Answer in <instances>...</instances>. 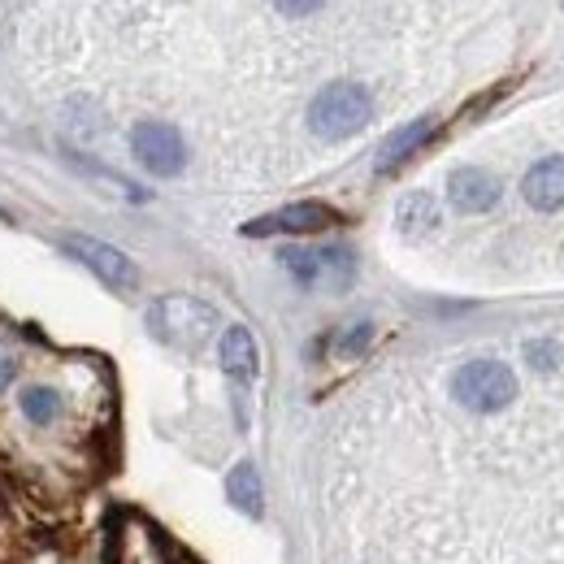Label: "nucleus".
<instances>
[{"label":"nucleus","mask_w":564,"mask_h":564,"mask_svg":"<svg viewBox=\"0 0 564 564\" xmlns=\"http://www.w3.org/2000/svg\"><path fill=\"white\" fill-rule=\"evenodd\" d=\"M148 330L170 348H192L196 352L217 330V313H213V304L196 300V295H165L148 308Z\"/></svg>","instance_id":"nucleus-1"},{"label":"nucleus","mask_w":564,"mask_h":564,"mask_svg":"<svg viewBox=\"0 0 564 564\" xmlns=\"http://www.w3.org/2000/svg\"><path fill=\"white\" fill-rule=\"evenodd\" d=\"M369 118H373V100L360 83H330L308 105V127L317 140H348L369 127Z\"/></svg>","instance_id":"nucleus-2"},{"label":"nucleus","mask_w":564,"mask_h":564,"mask_svg":"<svg viewBox=\"0 0 564 564\" xmlns=\"http://www.w3.org/2000/svg\"><path fill=\"white\" fill-rule=\"evenodd\" d=\"M452 395L474 413H499L517 400V373L503 360H469L452 378Z\"/></svg>","instance_id":"nucleus-3"},{"label":"nucleus","mask_w":564,"mask_h":564,"mask_svg":"<svg viewBox=\"0 0 564 564\" xmlns=\"http://www.w3.org/2000/svg\"><path fill=\"white\" fill-rule=\"evenodd\" d=\"M131 152L148 174L156 178H174L183 165H187V148H183V135L165 122H140L131 131Z\"/></svg>","instance_id":"nucleus-4"},{"label":"nucleus","mask_w":564,"mask_h":564,"mask_svg":"<svg viewBox=\"0 0 564 564\" xmlns=\"http://www.w3.org/2000/svg\"><path fill=\"white\" fill-rule=\"evenodd\" d=\"M62 248L70 252L78 265H87L96 279L118 286V291H131V286L140 282V270H135V261H131L127 252H118V248H109V243H100V239H91V235H66Z\"/></svg>","instance_id":"nucleus-5"},{"label":"nucleus","mask_w":564,"mask_h":564,"mask_svg":"<svg viewBox=\"0 0 564 564\" xmlns=\"http://www.w3.org/2000/svg\"><path fill=\"white\" fill-rule=\"evenodd\" d=\"M335 221H339V213L330 209V205L300 200V205H286V209L265 213V217L248 221L243 235H248V239H265V235H313V230H326V226H335Z\"/></svg>","instance_id":"nucleus-6"},{"label":"nucleus","mask_w":564,"mask_h":564,"mask_svg":"<svg viewBox=\"0 0 564 564\" xmlns=\"http://www.w3.org/2000/svg\"><path fill=\"white\" fill-rule=\"evenodd\" d=\"M282 265L286 274L304 286H317V282H330V286H344L352 279V257L344 248H322V252H308V248H286L282 252Z\"/></svg>","instance_id":"nucleus-7"},{"label":"nucleus","mask_w":564,"mask_h":564,"mask_svg":"<svg viewBox=\"0 0 564 564\" xmlns=\"http://www.w3.org/2000/svg\"><path fill=\"white\" fill-rule=\"evenodd\" d=\"M447 200L460 213H487L499 200V183H495V174H487V170L465 165V170H456L447 178Z\"/></svg>","instance_id":"nucleus-8"},{"label":"nucleus","mask_w":564,"mask_h":564,"mask_svg":"<svg viewBox=\"0 0 564 564\" xmlns=\"http://www.w3.org/2000/svg\"><path fill=\"white\" fill-rule=\"evenodd\" d=\"M521 192H525V200H530L534 209H543V213L561 209L564 205V156L539 161V165L525 174Z\"/></svg>","instance_id":"nucleus-9"},{"label":"nucleus","mask_w":564,"mask_h":564,"mask_svg":"<svg viewBox=\"0 0 564 564\" xmlns=\"http://www.w3.org/2000/svg\"><path fill=\"white\" fill-rule=\"evenodd\" d=\"M221 369L235 378V382H252L257 378V344L243 326H230L221 335Z\"/></svg>","instance_id":"nucleus-10"},{"label":"nucleus","mask_w":564,"mask_h":564,"mask_svg":"<svg viewBox=\"0 0 564 564\" xmlns=\"http://www.w3.org/2000/svg\"><path fill=\"white\" fill-rule=\"evenodd\" d=\"M226 495H230V503H235L243 517H252V521L265 512L261 474H257V465H252V460H243V465H235V469H230V478H226Z\"/></svg>","instance_id":"nucleus-11"},{"label":"nucleus","mask_w":564,"mask_h":564,"mask_svg":"<svg viewBox=\"0 0 564 564\" xmlns=\"http://www.w3.org/2000/svg\"><path fill=\"white\" fill-rule=\"evenodd\" d=\"M430 131H434V118H417V122H409L404 131H395L391 140L382 143V152H378V170L391 174L400 161H409V156L430 140Z\"/></svg>","instance_id":"nucleus-12"},{"label":"nucleus","mask_w":564,"mask_h":564,"mask_svg":"<svg viewBox=\"0 0 564 564\" xmlns=\"http://www.w3.org/2000/svg\"><path fill=\"white\" fill-rule=\"evenodd\" d=\"M395 226H400L404 235H413V239L430 235V230L438 226V200H434L430 192H409V196L395 205Z\"/></svg>","instance_id":"nucleus-13"},{"label":"nucleus","mask_w":564,"mask_h":564,"mask_svg":"<svg viewBox=\"0 0 564 564\" xmlns=\"http://www.w3.org/2000/svg\"><path fill=\"white\" fill-rule=\"evenodd\" d=\"M18 404H22V417L35 425H48L57 413H62V395H57L53 387H26Z\"/></svg>","instance_id":"nucleus-14"},{"label":"nucleus","mask_w":564,"mask_h":564,"mask_svg":"<svg viewBox=\"0 0 564 564\" xmlns=\"http://www.w3.org/2000/svg\"><path fill=\"white\" fill-rule=\"evenodd\" d=\"M369 339H373V326L369 322H356L352 330H348V339H339V352L344 356H356L369 348Z\"/></svg>","instance_id":"nucleus-15"},{"label":"nucleus","mask_w":564,"mask_h":564,"mask_svg":"<svg viewBox=\"0 0 564 564\" xmlns=\"http://www.w3.org/2000/svg\"><path fill=\"white\" fill-rule=\"evenodd\" d=\"M525 356H530V365H534V369H552V365L561 360V348H556V344H530Z\"/></svg>","instance_id":"nucleus-16"},{"label":"nucleus","mask_w":564,"mask_h":564,"mask_svg":"<svg viewBox=\"0 0 564 564\" xmlns=\"http://www.w3.org/2000/svg\"><path fill=\"white\" fill-rule=\"evenodd\" d=\"M282 13H291V18H300V13H313V9H322V0H274Z\"/></svg>","instance_id":"nucleus-17"},{"label":"nucleus","mask_w":564,"mask_h":564,"mask_svg":"<svg viewBox=\"0 0 564 564\" xmlns=\"http://www.w3.org/2000/svg\"><path fill=\"white\" fill-rule=\"evenodd\" d=\"M13 373H18V369H13V360H9V356H0V391L13 382Z\"/></svg>","instance_id":"nucleus-18"}]
</instances>
